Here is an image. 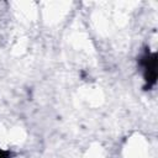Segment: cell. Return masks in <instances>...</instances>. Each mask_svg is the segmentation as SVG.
<instances>
[{"instance_id": "cell-1", "label": "cell", "mask_w": 158, "mask_h": 158, "mask_svg": "<svg viewBox=\"0 0 158 158\" xmlns=\"http://www.w3.org/2000/svg\"><path fill=\"white\" fill-rule=\"evenodd\" d=\"M138 67L142 70L144 80V90H151L157 84V52H151L146 48L137 59Z\"/></svg>"}, {"instance_id": "cell-2", "label": "cell", "mask_w": 158, "mask_h": 158, "mask_svg": "<svg viewBox=\"0 0 158 158\" xmlns=\"http://www.w3.org/2000/svg\"><path fill=\"white\" fill-rule=\"evenodd\" d=\"M14 153L10 149H2L0 148V158H12Z\"/></svg>"}]
</instances>
